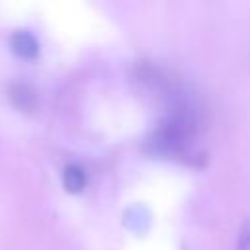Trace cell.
Returning <instances> with one entry per match:
<instances>
[{
    "instance_id": "cell-4",
    "label": "cell",
    "mask_w": 250,
    "mask_h": 250,
    "mask_svg": "<svg viewBox=\"0 0 250 250\" xmlns=\"http://www.w3.org/2000/svg\"><path fill=\"white\" fill-rule=\"evenodd\" d=\"M238 250H250V221H246L238 234Z\"/></svg>"
},
{
    "instance_id": "cell-2",
    "label": "cell",
    "mask_w": 250,
    "mask_h": 250,
    "mask_svg": "<svg viewBox=\"0 0 250 250\" xmlns=\"http://www.w3.org/2000/svg\"><path fill=\"white\" fill-rule=\"evenodd\" d=\"M8 96H10L12 104L16 107H20L21 111H31L37 102L35 90L25 82H12L8 88Z\"/></svg>"
},
{
    "instance_id": "cell-1",
    "label": "cell",
    "mask_w": 250,
    "mask_h": 250,
    "mask_svg": "<svg viewBox=\"0 0 250 250\" xmlns=\"http://www.w3.org/2000/svg\"><path fill=\"white\" fill-rule=\"evenodd\" d=\"M10 45H12V51L20 57H25V59H31L39 53V43L35 39L33 33H29L27 29H18L10 35Z\"/></svg>"
},
{
    "instance_id": "cell-3",
    "label": "cell",
    "mask_w": 250,
    "mask_h": 250,
    "mask_svg": "<svg viewBox=\"0 0 250 250\" xmlns=\"http://www.w3.org/2000/svg\"><path fill=\"white\" fill-rule=\"evenodd\" d=\"M62 184L72 193L80 191L86 186V172H84V168L78 166V164H72V162L66 164L64 170H62Z\"/></svg>"
}]
</instances>
